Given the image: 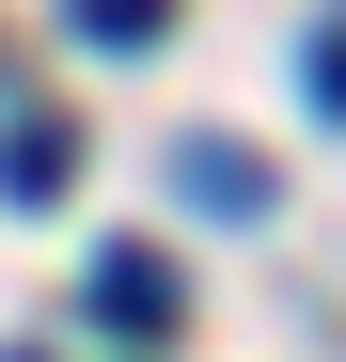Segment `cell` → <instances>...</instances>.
<instances>
[{
	"label": "cell",
	"mask_w": 346,
	"mask_h": 362,
	"mask_svg": "<svg viewBox=\"0 0 346 362\" xmlns=\"http://www.w3.org/2000/svg\"><path fill=\"white\" fill-rule=\"evenodd\" d=\"M79 299H95V331H126V346H157L173 315H189V284H173V268L142 252V236H110V252H95V284H79Z\"/></svg>",
	"instance_id": "cell-1"
},
{
	"label": "cell",
	"mask_w": 346,
	"mask_h": 362,
	"mask_svg": "<svg viewBox=\"0 0 346 362\" xmlns=\"http://www.w3.org/2000/svg\"><path fill=\"white\" fill-rule=\"evenodd\" d=\"M173 189H189L205 221H268V158L252 142H173Z\"/></svg>",
	"instance_id": "cell-2"
},
{
	"label": "cell",
	"mask_w": 346,
	"mask_h": 362,
	"mask_svg": "<svg viewBox=\"0 0 346 362\" xmlns=\"http://www.w3.org/2000/svg\"><path fill=\"white\" fill-rule=\"evenodd\" d=\"M0 189H16V205H64V189H79V127H64V110L0 127Z\"/></svg>",
	"instance_id": "cell-3"
},
{
	"label": "cell",
	"mask_w": 346,
	"mask_h": 362,
	"mask_svg": "<svg viewBox=\"0 0 346 362\" xmlns=\"http://www.w3.org/2000/svg\"><path fill=\"white\" fill-rule=\"evenodd\" d=\"M173 0H79V47H157Z\"/></svg>",
	"instance_id": "cell-4"
},
{
	"label": "cell",
	"mask_w": 346,
	"mask_h": 362,
	"mask_svg": "<svg viewBox=\"0 0 346 362\" xmlns=\"http://www.w3.org/2000/svg\"><path fill=\"white\" fill-rule=\"evenodd\" d=\"M299 95H315V110H330V127H346V16H330V32L299 47Z\"/></svg>",
	"instance_id": "cell-5"
}]
</instances>
